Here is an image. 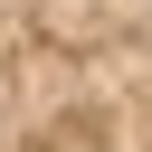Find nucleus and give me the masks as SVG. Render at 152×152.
Here are the masks:
<instances>
[{"label": "nucleus", "instance_id": "nucleus-1", "mask_svg": "<svg viewBox=\"0 0 152 152\" xmlns=\"http://www.w3.org/2000/svg\"><path fill=\"white\" fill-rule=\"evenodd\" d=\"M0 152H152V0H0Z\"/></svg>", "mask_w": 152, "mask_h": 152}]
</instances>
